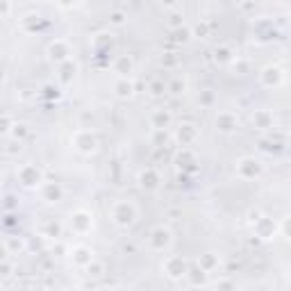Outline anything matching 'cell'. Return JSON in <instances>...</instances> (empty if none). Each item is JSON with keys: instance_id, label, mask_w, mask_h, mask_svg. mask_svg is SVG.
<instances>
[{"instance_id": "6da1fadb", "label": "cell", "mask_w": 291, "mask_h": 291, "mask_svg": "<svg viewBox=\"0 0 291 291\" xmlns=\"http://www.w3.org/2000/svg\"><path fill=\"white\" fill-rule=\"evenodd\" d=\"M112 221L118 227H130L136 221V207L132 203H127V200H121V203H116L112 207Z\"/></svg>"}, {"instance_id": "7a4b0ae2", "label": "cell", "mask_w": 291, "mask_h": 291, "mask_svg": "<svg viewBox=\"0 0 291 291\" xmlns=\"http://www.w3.org/2000/svg\"><path fill=\"white\" fill-rule=\"evenodd\" d=\"M73 146H75L82 155H91L98 150V139H95V134H91L89 130H80L73 136Z\"/></svg>"}, {"instance_id": "3957f363", "label": "cell", "mask_w": 291, "mask_h": 291, "mask_svg": "<svg viewBox=\"0 0 291 291\" xmlns=\"http://www.w3.org/2000/svg\"><path fill=\"white\" fill-rule=\"evenodd\" d=\"M148 244H150V248L153 250H166L168 246L173 244V234H171V230L168 227H155L153 232H150V236H148Z\"/></svg>"}, {"instance_id": "277c9868", "label": "cell", "mask_w": 291, "mask_h": 291, "mask_svg": "<svg viewBox=\"0 0 291 291\" xmlns=\"http://www.w3.org/2000/svg\"><path fill=\"white\" fill-rule=\"evenodd\" d=\"M186 271H189V268H186V262L182 257L173 255V257H168L166 262H164V273H166L171 280H180L182 275H186Z\"/></svg>"}, {"instance_id": "5b68a950", "label": "cell", "mask_w": 291, "mask_h": 291, "mask_svg": "<svg viewBox=\"0 0 291 291\" xmlns=\"http://www.w3.org/2000/svg\"><path fill=\"white\" fill-rule=\"evenodd\" d=\"M18 180H21L25 186L39 184L41 182V168L34 166V164H27V166H23L21 171H18Z\"/></svg>"}, {"instance_id": "8992f818", "label": "cell", "mask_w": 291, "mask_h": 291, "mask_svg": "<svg viewBox=\"0 0 291 291\" xmlns=\"http://www.w3.org/2000/svg\"><path fill=\"white\" fill-rule=\"evenodd\" d=\"M48 55H50V59H55V62H66L68 59V55H71V48H68V43L66 41H62V39H57V41H53V43L48 45Z\"/></svg>"}, {"instance_id": "52a82bcc", "label": "cell", "mask_w": 291, "mask_h": 291, "mask_svg": "<svg viewBox=\"0 0 291 291\" xmlns=\"http://www.w3.org/2000/svg\"><path fill=\"white\" fill-rule=\"evenodd\" d=\"M91 225H93V218H91V214L89 212H75L71 216V227L75 232H89L91 230Z\"/></svg>"}, {"instance_id": "ba28073f", "label": "cell", "mask_w": 291, "mask_h": 291, "mask_svg": "<svg viewBox=\"0 0 291 291\" xmlns=\"http://www.w3.org/2000/svg\"><path fill=\"white\" fill-rule=\"evenodd\" d=\"M159 182H162V180H159V173L153 171V168H146V171L139 175V184L143 186V189H148V191L157 189Z\"/></svg>"}, {"instance_id": "9c48e42d", "label": "cell", "mask_w": 291, "mask_h": 291, "mask_svg": "<svg viewBox=\"0 0 291 291\" xmlns=\"http://www.w3.org/2000/svg\"><path fill=\"white\" fill-rule=\"evenodd\" d=\"M71 255H73V262H75L77 266H86V264L93 259V253H91L86 246H75Z\"/></svg>"}, {"instance_id": "30bf717a", "label": "cell", "mask_w": 291, "mask_h": 291, "mask_svg": "<svg viewBox=\"0 0 291 291\" xmlns=\"http://www.w3.org/2000/svg\"><path fill=\"white\" fill-rule=\"evenodd\" d=\"M216 127H218L221 132H232V130H236V118L232 116V114H227V112L218 114V116H216Z\"/></svg>"}, {"instance_id": "8fae6325", "label": "cell", "mask_w": 291, "mask_h": 291, "mask_svg": "<svg viewBox=\"0 0 291 291\" xmlns=\"http://www.w3.org/2000/svg\"><path fill=\"white\" fill-rule=\"evenodd\" d=\"M114 91H116L118 98H132V93H134V84H132V80H127V77H121V80L114 84Z\"/></svg>"}, {"instance_id": "7c38bea8", "label": "cell", "mask_w": 291, "mask_h": 291, "mask_svg": "<svg viewBox=\"0 0 291 291\" xmlns=\"http://www.w3.org/2000/svg\"><path fill=\"white\" fill-rule=\"evenodd\" d=\"M259 173V162L257 159H244L239 164V175L241 177H255Z\"/></svg>"}, {"instance_id": "4fadbf2b", "label": "cell", "mask_w": 291, "mask_h": 291, "mask_svg": "<svg viewBox=\"0 0 291 291\" xmlns=\"http://www.w3.org/2000/svg\"><path fill=\"white\" fill-rule=\"evenodd\" d=\"M280 80H282V73H280V68H273V66L264 68V73H262V82H264V84H266V86L280 84Z\"/></svg>"}, {"instance_id": "5bb4252c", "label": "cell", "mask_w": 291, "mask_h": 291, "mask_svg": "<svg viewBox=\"0 0 291 291\" xmlns=\"http://www.w3.org/2000/svg\"><path fill=\"white\" fill-rule=\"evenodd\" d=\"M177 136H180L182 146H189L191 141L196 139V127L191 125V123H184V125H180V132H177Z\"/></svg>"}, {"instance_id": "9a60e30c", "label": "cell", "mask_w": 291, "mask_h": 291, "mask_svg": "<svg viewBox=\"0 0 291 291\" xmlns=\"http://www.w3.org/2000/svg\"><path fill=\"white\" fill-rule=\"evenodd\" d=\"M73 75H75V64H73L71 59L62 62V75H59V80H62L64 84H68V82L73 80Z\"/></svg>"}, {"instance_id": "2e32d148", "label": "cell", "mask_w": 291, "mask_h": 291, "mask_svg": "<svg viewBox=\"0 0 291 291\" xmlns=\"http://www.w3.org/2000/svg\"><path fill=\"white\" fill-rule=\"evenodd\" d=\"M43 198L48 200V203H57V200L62 198V189H59L57 184H45L43 186Z\"/></svg>"}, {"instance_id": "e0dca14e", "label": "cell", "mask_w": 291, "mask_h": 291, "mask_svg": "<svg viewBox=\"0 0 291 291\" xmlns=\"http://www.w3.org/2000/svg\"><path fill=\"white\" fill-rule=\"evenodd\" d=\"M168 123H171V114L164 112V109L155 112V116H153V127H166Z\"/></svg>"}, {"instance_id": "ac0fdd59", "label": "cell", "mask_w": 291, "mask_h": 291, "mask_svg": "<svg viewBox=\"0 0 291 291\" xmlns=\"http://www.w3.org/2000/svg\"><path fill=\"white\" fill-rule=\"evenodd\" d=\"M253 123H257V127H259V130H266V127H271L273 118H271V116H268V114H266V112H259V114H255Z\"/></svg>"}, {"instance_id": "d6986e66", "label": "cell", "mask_w": 291, "mask_h": 291, "mask_svg": "<svg viewBox=\"0 0 291 291\" xmlns=\"http://www.w3.org/2000/svg\"><path fill=\"white\" fill-rule=\"evenodd\" d=\"M184 25V14L182 12H171V16H168V27H182Z\"/></svg>"}, {"instance_id": "ffe728a7", "label": "cell", "mask_w": 291, "mask_h": 291, "mask_svg": "<svg viewBox=\"0 0 291 291\" xmlns=\"http://www.w3.org/2000/svg\"><path fill=\"white\" fill-rule=\"evenodd\" d=\"M186 275L191 277V284H203L205 282V275H207V271L205 268H196V271H186Z\"/></svg>"}, {"instance_id": "44dd1931", "label": "cell", "mask_w": 291, "mask_h": 291, "mask_svg": "<svg viewBox=\"0 0 291 291\" xmlns=\"http://www.w3.org/2000/svg\"><path fill=\"white\" fill-rule=\"evenodd\" d=\"M130 68H132V62H130V59H125V57H121V59H118V64H116V71L121 73V75H125V73H130Z\"/></svg>"}, {"instance_id": "7402d4cb", "label": "cell", "mask_w": 291, "mask_h": 291, "mask_svg": "<svg viewBox=\"0 0 291 291\" xmlns=\"http://www.w3.org/2000/svg\"><path fill=\"white\" fill-rule=\"evenodd\" d=\"M212 266H216V259H214L212 255H205V257H203V266H200V268H205V271L209 273V268H212Z\"/></svg>"}, {"instance_id": "603a6c76", "label": "cell", "mask_w": 291, "mask_h": 291, "mask_svg": "<svg viewBox=\"0 0 291 291\" xmlns=\"http://www.w3.org/2000/svg\"><path fill=\"white\" fill-rule=\"evenodd\" d=\"M216 59H218V62H227V59H232L230 50H227V48H221V50H216Z\"/></svg>"}, {"instance_id": "cb8c5ba5", "label": "cell", "mask_w": 291, "mask_h": 291, "mask_svg": "<svg viewBox=\"0 0 291 291\" xmlns=\"http://www.w3.org/2000/svg\"><path fill=\"white\" fill-rule=\"evenodd\" d=\"M9 12H12V5H9V0H0V16H7Z\"/></svg>"}, {"instance_id": "d4e9b609", "label": "cell", "mask_w": 291, "mask_h": 291, "mask_svg": "<svg viewBox=\"0 0 291 291\" xmlns=\"http://www.w3.org/2000/svg\"><path fill=\"white\" fill-rule=\"evenodd\" d=\"M171 91H173V93H182V91H184V82H173Z\"/></svg>"}, {"instance_id": "484cf974", "label": "cell", "mask_w": 291, "mask_h": 291, "mask_svg": "<svg viewBox=\"0 0 291 291\" xmlns=\"http://www.w3.org/2000/svg\"><path fill=\"white\" fill-rule=\"evenodd\" d=\"M112 23H114V25H121V23H123V14H112Z\"/></svg>"}, {"instance_id": "4316f807", "label": "cell", "mask_w": 291, "mask_h": 291, "mask_svg": "<svg viewBox=\"0 0 291 291\" xmlns=\"http://www.w3.org/2000/svg\"><path fill=\"white\" fill-rule=\"evenodd\" d=\"M9 118H3V121H0V132H7L9 130Z\"/></svg>"}, {"instance_id": "83f0119b", "label": "cell", "mask_w": 291, "mask_h": 291, "mask_svg": "<svg viewBox=\"0 0 291 291\" xmlns=\"http://www.w3.org/2000/svg\"><path fill=\"white\" fill-rule=\"evenodd\" d=\"M164 5H166V7H173V5H177V0H162Z\"/></svg>"}, {"instance_id": "f1b7e54d", "label": "cell", "mask_w": 291, "mask_h": 291, "mask_svg": "<svg viewBox=\"0 0 291 291\" xmlns=\"http://www.w3.org/2000/svg\"><path fill=\"white\" fill-rule=\"evenodd\" d=\"M5 253H7V250H5V248H0V262H5Z\"/></svg>"}, {"instance_id": "f546056e", "label": "cell", "mask_w": 291, "mask_h": 291, "mask_svg": "<svg viewBox=\"0 0 291 291\" xmlns=\"http://www.w3.org/2000/svg\"><path fill=\"white\" fill-rule=\"evenodd\" d=\"M3 80H5V75H3V73H0V84H3Z\"/></svg>"}, {"instance_id": "4dcf8cb0", "label": "cell", "mask_w": 291, "mask_h": 291, "mask_svg": "<svg viewBox=\"0 0 291 291\" xmlns=\"http://www.w3.org/2000/svg\"><path fill=\"white\" fill-rule=\"evenodd\" d=\"M0 184H3V173H0Z\"/></svg>"}]
</instances>
